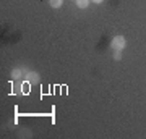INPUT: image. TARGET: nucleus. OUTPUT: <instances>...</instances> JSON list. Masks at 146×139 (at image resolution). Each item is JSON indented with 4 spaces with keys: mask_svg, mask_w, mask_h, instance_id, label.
<instances>
[{
    "mask_svg": "<svg viewBox=\"0 0 146 139\" xmlns=\"http://www.w3.org/2000/svg\"><path fill=\"white\" fill-rule=\"evenodd\" d=\"M110 47H112L114 50H123V49L127 47V39L123 36L112 37V41H110Z\"/></svg>",
    "mask_w": 146,
    "mask_h": 139,
    "instance_id": "nucleus-1",
    "label": "nucleus"
},
{
    "mask_svg": "<svg viewBox=\"0 0 146 139\" xmlns=\"http://www.w3.org/2000/svg\"><path fill=\"white\" fill-rule=\"evenodd\" d=\"M25 73H26V71H23L21 68H13V70H11V78H13L15 81H16V79H21Z\"/></svg>",
    "mask_w": 146,
    "mask_h": 139,
    "instance_id": "nucleus-3",
    "label": "nucleus"
},
{
    "mask_svg": "<svg viewBox=\"0 0 146 139\" xmlns=\"http://www.w3.org/2000/svg\"><path fill=\"white\" fill-rule=\"evenodd\" d=\"M91 2H94L96 5H99V3H102V2H104V0H91Z\"/></svg>",
    "mask_w": 146,
    "mask_h": 139,
    "instance_id": "nucleus-7",
    "label": "nucleus"
},
{
    "mask_svg": "<svg viewBox=\"0 0 146 139\" xmlns=\"http://www.w3.org/2000/svg\"><path fill=\"white\" fill-rule=\"evenodd\" d=\"M75 3H76V7H78V8L84 10V8H88V5L91 3V0H75Z\"/></svg>",
    "mask_w": 146,
    "mask_h": 139,
    "instance_id": "nucleus-4",
    "label": "nucleus"
},
{
    "mask_svg": "<svg viewBox=\"0 0 146 139\" xmlns=\"http://www.w3.org/2000/svg\"><path fill=\"white\" fill-rule=\"evenodd\" d=\"M25 78H26V81L29 84H39V73L37 71H26L25 73Z\"/></svg>",
    "mask_w": 146,
    "mask_h": 139,
    "instance_id": "nucleus-2",
    "label": "nucleus"
},
{
    "mask_svg": "<svg viewBox=\"0 0 146 139\" xmlns=\"http://www.w3.org/2000/svg\"><path fill=\"white\" fill-rule=\"evenodd\" d=\"M114 60H117V62L122 60V50H115L114 52Z\"/></svg>",
    "mask_w": 146,
    "mask_h": 139,
    "instance_id": "nucleus-6",
    "label": "nucleus"
},
{
    "mask_svg": "<svg viewBox=\"0 0 146 139\" xmlns=\"http://www.w3.org/2000/svg\"><path fill=\"white\" fill-rule=\"evenodd\" d=\"M49 5L57 10V8H60V7L63 5V0H49Z\"/></svg>",
    "mask_w": 146,
    "mask_h": 139,
    "instance_id": "nucleus-5",
    "label": "nucleus"
}]
</instances>
